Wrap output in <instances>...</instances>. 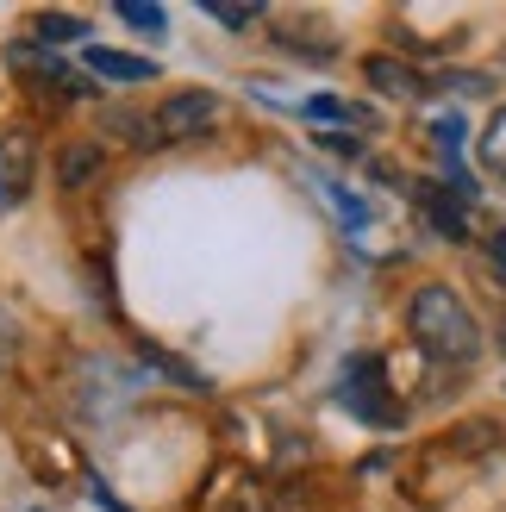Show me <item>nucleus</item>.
<instances>
[{"label":"nucleus","instance_id":"obj_9","mask_svg":"<svg viewBox=\"0 0 506 512\" xmlns=\"http://www.w3.org/2000/svg\"><path fill=\"white\" fill-rule=\"evenodd\" d=\"M482 163H488L494 175H506V107L482 125Z\"/></svg>","mask_w":506,"mask_h":512},{"label":"nucleus","instance_id":"obj_5","mask_svg":"<svg viewBox=\"0 0 506 512\" xmlns=\"http://www.w3.org/2000/svg\"><path fill=\"white\" fill-rule=\"evenodd\" d=\"M32 188V138H0V213L19 207Z\"/></svg>","mask_w":506,"mask_h":512},{"label":"nucleus","instance_id":"obj_8","mask_svg":"<svg viewBox=\"0 0 506 512\" xmlns=\"http://www.w3.org/2000/svg\"><path fill=\"white\" fill-rule=\"evenodd\" d=\"M32 38H38V44H63V38H69V44H88V25L75 19V13H38V19H32Z\"/></svg>","mask_w":506,"mask_h":512},{"label":"nucleus","instance_id":"obj_13","mask_svg":"<svg viewBox=\"0 0 506 512\" xmlns=\"http://www.w3.org/2000/svg\"><path fill=\"white\" fill-rule=\"evenodd\" d=\"M307 113H313V119H332V125H357V119H363V113H350L344 100H325V94L307 100Z\"/></svg>","mask_w":506,"mask_h":512},{"label":"nucleus","instance_id":"obj_15","mask_svg":"<svg viewBox=\"0 0 506 512\" xmlns=\"http://www.w3.org/2000/svg\"><path fill=\"white\" fill-rule=\"evenodd\" d=\"M482 250H488V263H494V275L506 281V232H494V238H488Z\"/></svg>","mask_w":506,"mask_h":512},{"label":"nucleus","instance_id":"obj_1","mask_svg":"<svg viewBox=\"0 0 506 512\" xmlns=\"http://www.w3.org/2000/svg\"><path fill=\"white\" fill-rule=\"evenodd\" d=\"M407 325H413V344L425 356H438V363H469V356L482 350V325H475V313L463 306V294L444 288V281H425L413 294Z\"/></svg>","mask_w":506,"mask_h":512},{"label":"nucleus","instance_id":"obj_3","mask_svg":"<svg viewBox=\"0 0 506 512\" xmlns=\"http://www.w3.org/2000/svg\"><path fill=\"white\" fill-rule=\"evenodd\" d=\"M7 63H13L19 75H38V82H44L50 94H57V100H82V94H94V88L82 82V75H75L69 63H57V57H50V50H44L38 38H19V44H7Z\"/></svg>","mask_w":506,"mask_h":512},{"label":"nucleus","instance_id":"obj_10","mask_svg":"<svg viewBox=\"0 0 506 512\" xmlns=\"http://www.w3.org/2000/svg\"><path fill=\"white\" fill-rule=\"evenodd\" d=\"M119 19L132 25V32H150V38H157L163 25H169V13H163V7H138V0H119Z\"/></svg>","mask_w":506,"mask_h":512},{"label":"nucleus","instance_id":"obj_12","mask_svg":"<svg viewBox=\"0 0 506 512\" xmlns=\"http://www.w3.org/2000/svg\"><path fill=\"white\" fill-rule=\"evenodd\" d=\"M94 163H100V150H94V144H75L69 157H63V169H57V175H63V188L88 182V175H94Z\"/></svg>","mask_w":506,"mask_h":512},{"label":"nucleus","instance_id":"obj_4","mask_svg":"<svg viewBox=\"0 0 506 512\" xmlns=\"http://www.w3.org/2000/svg\"><path fill=\"white\" fill-rule=\"evenodd\" d=\"M82 63L100 82H157V63L132 57V50H107V44H82Z\"/></svg>","mask_w":506,"mask_h":512},{"label":"nucleus","instance_id":"obj_2","mask_svg":"<svg viewBox=\"0 0 506 512\" xmlns=\"http://www.w3.org/2000/svg\"><path fill=\"white\" fill-rule=\"evenodd\" d=\"M157 138L163 144H188V138H207L213 125H219V94L207 88H188V94H169L163 107H157Z\"/></svg>","mask_w":506,"mask_h":512},{"label":"nucleus","instance_id":"obj_6","mask_svg":"<svg viewBox=\"0 0 506 512\" xmlns=\"http://www.w3.org/2000/svg\"><path fill=\"white\" fill-rule=\"evenodd\" d=\"M363 75H369V88L388 94V100H419V94H425V75H419L413 63H400V57H369Z\"/></svg>","mask_w":506,"mask_h":512},{"label":"nucleus","instance_id":"obj_11","mask_svg":"<svg viewBox=\"0 0 506 512\" xmlns=\"http://www.w3.org/2000/svg\"><path fill=\"white\" fill-rule=\"evenodd\" d=\"M325 200H332V207L344 213V225H350V232H363V225H369V207H363V200L350 194V188H338V182H325Z\"/></svg>","mask_w":506,"mask_h":512},{"label":"nucleus","instance_id":"obj_14","mask_svg":"<svg viewBox=\"0 0 506 512\" xmlns=\"http://www.w3.org/2000/svg\"><path fill=\"white\" fill-rule=\"evenodd\" d=\"M219 25H250V19H257V7H207Z\"/></svg>","mask_w":506,"mask_h":512},{"label":"nucleus","instance_id":"obj_16","mask_svg":"<svg viewBox=\"0 0 506 512\" xmlns=\"http://www.w3.org/2000/svg\"><path fill=\"white\" fill-rule=\"evenodd\" d=\"M319 144H325V150H338V157H357V150H363V144L350 138V132H338V138H319Z\"/></svg>","mask_w":506,"mask_h":512},{"label":"nucleus","instance_id":"obj_17","mask_svg":"<svg viewBox=\"0 0 506 512\" xmlns=\"http://www.w3.org/2000/svg\"><path fill=\"white\" fill-rule=\"evenodd\" d=\"M7 363H13V325L0 319V369H7Z\"/></svg>","mask_w":506,"mask_h":512},{"label":"nucleus","instance_id":"obj_7","mask_svg":"<svg viewBox=\"0 0 506 512\" xmlns=\"http://www.w3.org/2000/svg\"><path fill=\"white\" fill-rule=\"evenodd\" d=\"M419 207H425V219H432L444 238H457V244L469 238V219H463V207H457V194H450V188H425Z\"/></svg>","mask_w":506,"mask_h":512}]
</instances>
